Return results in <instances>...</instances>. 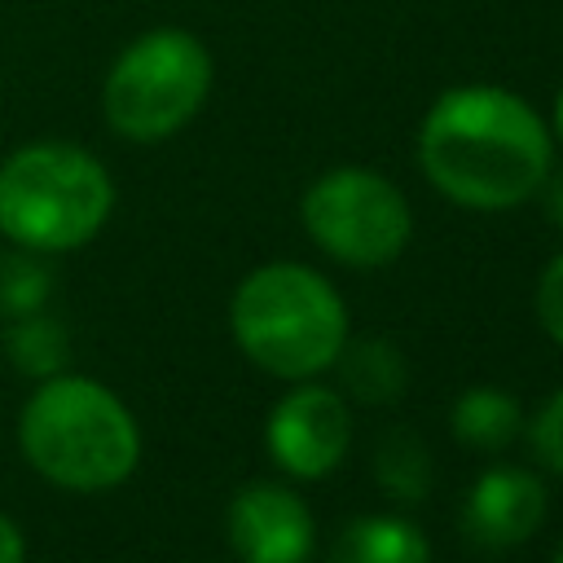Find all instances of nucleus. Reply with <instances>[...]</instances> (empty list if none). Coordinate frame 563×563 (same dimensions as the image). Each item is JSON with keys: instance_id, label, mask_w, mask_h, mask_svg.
Returning a JSON list of instances; mask_svg holds the SVG:
<instances>
[{"instance_id": "f03ea898", "label": "nucleus", "mask_w": 563, "mask_h": 563, "mask_svg": "<svg viewBox=\"0 0 563 563\" xmlns=\"http://www.w3.org/2000/svg\"><path fill=\"white\" fill-rule=\"evenodd\" d=\"M229 325L246 361L273 378H317L347 343V303L308 264L277 260L246 273L229 303Z\"/></svg>"}, {"instance_id": "f257e3e1", "label": "nucleus", "mask_w": 563, "mask_h": 563, "mask_svg": "<svg viewBox=\"0 0 563 563\" xmlns=\"http://www.w3.org/2000/svg\"><path fill=\"white\" fill-rule=\"evenodd\" d=\"M418 167L457 207L510 211L545 185L554 136L519 92L462 84L440 92L427 110L418 128Z\"/></svg>"}, {"instance_id": "a211bd4d", "label": "nucleus", "mask_w": 563, "mask_h": 563, "mask_svg": "<svg viewBox=\"0 0 563 563\" xmlns=\"http://www.w3.org/2000/svg\"><path fill=\"white\" fill-rule=\"evenodd\" d=\"M26 559V545H22V532L9 515H0V563H22Z\"/></svg>"}, {"instance_id": "0eeeda50", "label": "nucleus", "mask_w": 563, "mask_h": 563, "mask_svg": "<svg viewBox=\"0 0 563 563\" xmlns=\"http://www.w3.org/2000/svg\"><path fill=\"white\" fill-rule=\"evenodd\" d=\"M268 457L295 475V479H321L330 475L347 444H352V413L347 400L334 387H317L303 378V387L286 391L264 427Z\"/></svg>"}, {"instance_id": "6ab92c4d", "label": "nucleus", "mask_w": 563, "mask_h": 563, "mask_svg": "<svg viewBox=\"0 0 563 563\" xmlns=\"http://www.w3.org/2000/svg\"><path fill=\"white\" fill-rule=\"evenodd\" d=\"M545 211H550V220L563 229V172L559 176H545Z\"/></svg>"}, {"instance_id": "20e7f679", "label": "nucleus", "mask_w": 563, "mask_h": 563, "mask_svg": "<svg viewBox=\"0 0 563 563\" xmlns=\"http://www.w3.org/2000/svg\"><path fill=\"white\" fill-rule=\"evenodd\" d=\"M114 207L110 172L79 145L35 141L0 167V229L31 251H75Z\"/></svg>"}, {"instance_id": "1a4fd4ad", "label": "nucleus", "mask_w": 563, "mask_h": 563, "mask_svg": "<svg viewBox=\"0 0 563 563\" xmlns=\"http://www.w3.org/2000/svg\"><path fill=\"white\" fill-rule=\"evenodd\" d=\"M545 519V484L523 466H488L462 506L466 537L484 550L523 545Z\"/></svg>"}, {"instance_id": "f8f14e48", "label": "nucleus", "mask_w": 563, "mask_h": 563, "mask_svg": "<svg viewBox=\"0 0 563 563\" xmlns=\"http://www.w3.org/2000/svg\"><path fill=\"white\" fill-rule=\"evenodd\" d=\"M449 427H453V435L462 444L484 449V453H497V449H506L523 431V409H519V400L510 391L479 383V387H466L453 400Z\"/></svg>"}, {"instance_id": "2eb2a0df", "label": "nucleus", "mask_w": 563, "mask_h": 563, "mask_svg": "<svg viewBox=\"0 0 563 563\" xmlns=\"http://www.w3.org/2000/svg\"><path fill=\"white\" fill-rule=\"evenodd\" d=\"M48 295V273L35 268L31 260H9L4 273H0V312L9 317H26V312H40Z\"/></svg>"}, {"instance_id": "ddd939ff", "label": "nucleus", "mask_w": 563, "mask_h": 563, "mask_svg": "<svg viewBox=\"0 0 563 563\" xmlns=\"http://www.w3.org/2000/svg\"><path fill=\"white\" fill-rule=\"evenodd\" d=\"M374 479L383 493L400 497V501H422L431 493V453L418 435L396 431L383 435L374 449Z\"/></svg>"}, {"instance_id": "aec40b11", "label": "nucleus", "mask_w": 563, "mask_h": 563, "mask_svg": "<svg viewBox=\"0 0 563 563\" xmlns=\"http://www.w3.org/2000/svg\"><path fill=\"white\" fill-rule=\"evenodd\" d=\"M554 136L563 141V92L554 97Z\"/></svg>"}, {"instance_id": "412c9836", "label": "nucleus", "mask_w": 563, "mask_h": 563, "mask_svg": "<svg viewBox=\"0 0 563 563\" xmlns=\"http://www.w3.org/2000/svg\"><path fill=\"white\" fill-rule=\"evenodd\" d=\"M554 563H563V545H559V550H554Z\"/></svg>"}, {"instance_id": "39448f33", "label": "nucleus", "mask_w": 563, "mask_h": 563, "mask_svg": "<svg viewBox=\"0 0 563 563\" xmlns=\"http://www.w3.org/2000/svg\"><path fill=\"white\" fill-rule=\"evenodd\" d=\"M211 92V53L198 35L163 26L132 40L106 75V119L128 141L180 132Z\"/></svg>"}, {"instance_id": "f3484780", "label": "nucleus", "mask_w": 563, "mask_h": 563, "mask_svg": "<svg viewBox=\"0 0 563 563\" xmlns=\"http://www.w3.org/2000/svg\"><path fill=\"white\" fill-rule=\"evenodd\" d=\"M537 321H541V330L554 339V343H563V251L541 268V277H537Z\"/></svg>"}, {"instance_id": "dca6fc26", "label": "nucleus", "mask_w": 563, "mask_h": 563, "mask_svg": "<svg viewBox=\"0 0 563 563\" xmlns=\"http://www.w3.org/2000/svg\"><path fill=\"white\" fill-rule=\"evenodd\" d=\"M528 444L537 453V462L554 475H563V387L545 396V405L532 413L528 422Z\"/></svg>"}, {"instance_id": "423d86ee", "label": "nucleus", "mask_w": 563, "mask_h": 563, "mask_svg": "<svg viewBox=\"0 0 563 563\" xmlns=\"http://www.w3.org/2000/svg\"><path fill=\"white\" fill-rule=\"evenodd\" d=\"M299 220L308 238L339 264L378 268L391 264L413 233L405 194L369 167H334L303 189Z\"/></svg>"}, {"instance_id": "7ed1b4c3", "label": "nucleus", "mask_w": 563, "mask_h": 563, "mask_svg": "<svg viewBox=\"0 0 563 563\" xmlns=\"http://www.w3.org/2000/svg\"><path fill=\"white\" fill-rule=\"evenodd\" d=\"M26 462L75 493L123 484L141 462V431L128 405L97 378L53 374L18 422Z\"/></svg>"}, {"instance_id": "9b49d317", "label": "nucleus", "mask_w": 563, "mask_h": 563, "mask_svg": "<svg viewBox=\"0 0 563 563\" xmlns=\"http://www.w3.org/2000/svg\"><path fill=\"white\" fill-rule=\"evenodd\" d=\"M334 365H339V383H343V391H347L352 400H361V405H387V400H400L405 378H409L405 356L396 352V343L374 339V334H365V339H347L343 352L334 356Z\"/></svg>"}, {"instance_id": "4468645a", "label": "nucleus", "mask_w": 563, "mask_h": 563, "mask_svg": "<svg viewBox=\"0 0 563 563\" xmlns=\"http://www.w3.org/2000/svg\"><path fill=\"white\" fill-rule=\"evenodd\" d=\"M9 356L26 374H53L66 361V330L53 317H40V312L13 317V325H9Z\"/></svg>"}, {"instance_id": "6e6552de", "label": "nucleus", "mask_w": 563, "mask_h": 563, "mask_svg": "<svg viewBox=\"0 0 563 563\" xmlns=\"http://www.w3.org/2000/svg\"><path fill=\"white\" fill-rule=\"evenodd\" d=\"M229 545L242 563H308L317 545L312 510L286 484L260 479L229 501Z\"/></svg>"}, {"instance_id": "9d476101", "label": "nucleus", "mask_w": 563, "mask_h": 563, "mask_svg": "<svg viewBox=\"0 0 563 563\" xmlns=\"http://www.w3.org/2000/svg\"><path fill=\"white\" fill-rule=\"evenodd\" d=\"M325 563H431V541L405 515H361L339 528Z\"/></svg>"}]
</instances>
